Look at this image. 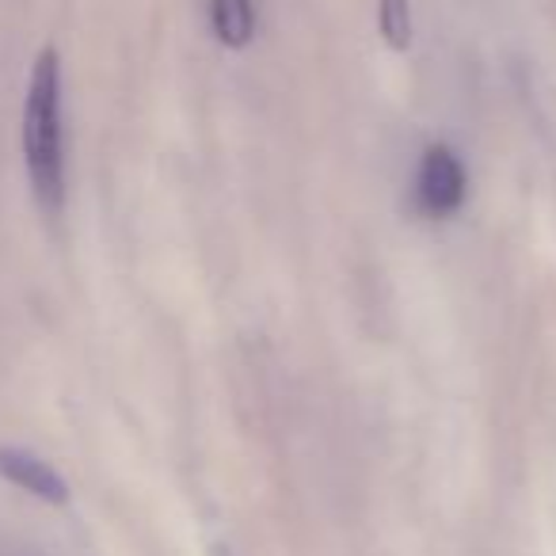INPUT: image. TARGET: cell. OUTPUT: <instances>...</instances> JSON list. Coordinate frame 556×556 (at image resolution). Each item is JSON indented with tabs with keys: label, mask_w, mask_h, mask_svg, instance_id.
Here are the masks:
<instances>
[{
	"label": "cell",
	"mask_w": 556,
	"mask_h": 556,
	"mask_svg": "<svg viewBox=\"0 0 556 556\" xmlns=\"http://www.w3.org/2000/svg\"><path fill=\"white\" fill-rule=\"evenodd\" d=\"M0 477L12 480L16 488L31 492L42 503H65L70 500V484L50 462H42L39 454L20 446H0Z\"/></svg>",
	"instance_id": "3"
},
{
	"label": "cell",
	"mask_w": 556,
	"mask_h": 556,
	"mask_svg": "<svg viewBox=\"0 0 556 556\" xmlns=\"http://www.w3.org/2000/svg\"><path fill=\"white\" fill-rule=\"evenodd\" d=\"M24 164L42 214L65 210V126H62V58L47 47L35 58L24 100Z\"/></svg>",
	"instance_id": "1"
},
{
	"label": "cell",
	"mask_w": 556,
	"mask_h": 556,
	"mask_svg": "<svg viewBox=\"0 0 556 556\" xmlns=\"http://www.w3.org/2000/svg\"><path fill=\"white\" fill-rule=\"evenodd\" d=\"M210 24L225 47L240 50L255 35V4L252 0H210Z\"/></svg>",
	"instance_id": "4"
},
{
	"label": "cell",
	"mask_w": 556,
	"mask_h": 556,
	"mask_svg": "<svg viewBox=\"0 0 556 556\" xmlns=\"http://www.w3.org/2000/svg\"><path fill=\"white\" fill-rule=\"evenodd\" d=\"M465 191H469V176L465 164L450 146H431L419 161L416 172V206L427 217H450L462 210Z\"/></svg>",
	"instance_id": "2"
},
{
	"label": "cell",
	"mask_w": 556,
	"mask_h": 556,
	"mask_svg": "<svg viewBox=\"0 0 556 556\" xmlns=\"http://www.w3.org/2000/svg\"><path fill=\"white\" fill-rule=\"evenodd\" d=\"M381 31L393 47H408L412 24H408V0H381Z\"/></svg>",
	"instance_id": "5"
}]
</instances>
